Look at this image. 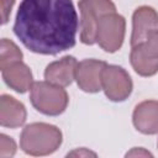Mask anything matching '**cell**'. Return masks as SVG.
Masks as SVG:
<instances>
[{"label":"cell","instance_id":"cell-18","mask_svg":"<svg viewBox=\"0 0 158 158\" xmlns=\"http://www.w3.org/2000/svg\"><path fill=\"white\" fill-rule=\"evenodd\" d=\"M132 156H143V157H152V153L144 151L143 148H133L131 152L126 153V157H132Z\"/></svg>","mask_w":158,"mask_h":158},{"label":"cell","instance_id":"cell-16","mask_svg":"<svg viewBox=\"0 0 158 158\" xmlns=\"http://www.w3.org/2000/svg\"><path fill=\"white\" fill-rule=\"evenodd\" d=\"M143 43L144 49L154 58H158V30L152 32Z\"/></svg>","mask_w":158,"mask_h":158},{"label":"cell","instance_id":"cell-3","mask_svg":"<svg viewBox=\"0 0 158 158\" xmlns=\"http://www.w3.org/2000/svg\"><path fill=\"white\" fill-rule=\"evenodd\" d=\"M30 90V99L33 107L43 115L58 116L68 106V94L60 85L47 80L35 81Z\"/></svg>","mask_w":158,"mask_h":158},{"label":"cell","instance_id":"cell-6","mask_svg":"<svg viewBox=\"0 0 158 158\" xmlns=\"http://www.w3.org/2000/svg\"><path fill=\"white\" fill-rule=\"evenodd\" d=\"M101 86L111 101H125L132 93L130 74L118 65L106 64L101 72Z\"/></svg>","mask_w":158,"mask_h":158},{"label":"cell","instance_id":"cell-17","mask_svg":"<svg viewBox=\"0 0 158 158\" xmlns=\"http://www.w3.org/2000/svg\"><path fill=\"white\" fill-rule=\"evenodd\" d=\"M15 4V0H1V15H2V23H6L9 20V15L11 9Z\"/></svg>","mask_w":158,"mask_h":158},{"label":"cell","instance_id":"cell-12","mask_svg":"<svg viewBox=\"0 0 158 158\" xmlns=\"http://www.w3.org/2000/svg\"><path fill=\"white\" fill-rule=\"evenodd\" d=\"M2 79L7 86H10L16 93L23 94L31 89L33 84V77L31 69L22 62H15L2 70Z\"/></svg>","mask_w":158,"mask_h":158},{"label":"cell","instance_id":"cell-4","mask_svg":"<svg viewBox=\"0 0 158 158\" xmlns=\"http://www.w3.org/2000/svg\"><path fill=\"white\" fill-rule=\"evenodd\" d=\"M79 10L80 41L84 44H94L99 20L104 15L116 12V6L111 0H79Z\"/></svg>","mask_w":158,"mask_h":158},{"label":"cell","instance_id":"cell-11","mask_svg":"<svg viewBox=\"0 0 158 158\" xmlns=\"http://www.w3.org/2000/svg\"><path fill=\"white\" fill-rule=\"evenodd\" d=\"M27 112L22 102L10 95H1L0 98V123L4 127L17 128L26 121Z\"/></svg>","mask_w":158,"mask_h":158},{"label":"cell","instance_id":"cell-10","mask_svg":"<svg viewBox=\"0 0 158 158\" xmlns=\"http://www.w3.org/2000/svg\"><path fill=\"white\" fill-rule=\"evenodd\" d=\"M78 62L72 56H65L59 60L52 62L46 67L44 78L47 81L60 85L68 86L75 79V69Z\"/></svg>","mask_w":158,"mask_h":158},{"label":"cell","instance_id":"cell-1","mask_svg":"<svg viewBox=\"0 0 158 158\" xmlns=\"http://www.w3.org/2000/svg\"><path fill=\"white\" fill-rule=\"evenodd\" d=\"M78 27L72 0H22L14 33L31 52L54 56L74 47Z\"/></svg>","mask_w":158,"mask_h":158},{"label":"cell","instance_id":"cell-15","mask_svg":"<svg viewBox=\"0 0 158 158\" xmlns=\"http://www.w3.org/2000/svg\"><path fill=\"white\" fill-rule=\"evenodd\" d=\"M15 153H16L15 141L11 137L1 133L0 135V157L9 158V157H12Z\"/></svg>","mask_w":158,"mask_h":158},{"label":"cell","instance_id":"cell-5","mask_svg":"<svg viewBox=\"0 0 158 158\" xmlns=\"http://www.w3.org/2000/svg\"><path fill=\"white\" fill-rule=\"evenodd\" d=\"M125 30L126 21L123 16L116 12L107 14L98 22L95 40L105 52L114 53L118 51L123 43Z\"/></svg>","mask_w":158,"mask_h":158},{"label":"cell","instance_id":"cell-9","mask_svg":"<svg viewBox=\"0 0 158 158\" xmlns=\"http://www.w3.org/2000/svg\"><path fill=\"white\" fill-rule=\"evenodd\" d=\"M132 122L136 130L143 135L158 133V101L146 100L139 102L133 110Z\"/></svg>","mask_w":158,"mask_h":158},{"label":"cell","instance_id":"cell-2","mask_svg":"<svg viewBox=\"0 0 158 158\" xmlns=\"http://www.w3.org/2000/svg\"><path fill=\"white\" fill-rule=\"evenodd\" d=\"M62 144L60 130L49 123L33 122L27 125L20 137V147L30 156H48Z\"/></svg>","mask_w":158,"mask_h":158},{"label":"cell","instance_id":"cell-8","mask_svg":"<svg viewBox=\"0 0 158 158\" xmlns=\"http://www.w3.org/2000/svg\"><path fill=\"white\" fill-rule=\"evenodd\" d=\"M158 30V14L151 6H139L132 16L131 46H136L147 40V37Z\"/></svg>","mask_w":158,"mask_h":158},{"label":"cell","instance_id":"cell-13","mask_svg":"<svg viewBox=\"0 0 158 158\" xmlns=\"http://www.w3.org/2000/svg\"><path fill=\"white\" fill-rule=\"evenodd\" d=\"M130 62L135 72L142 77H152L158 72V58L152 57L143 47V43L132 46Z\"/></svg>","mask_w":158,"mask_h":158},{"label":"cell","instance_id":"cell-19","mask_svg":"<svg viewBox=\"0 0 158 158\" xmlns=\"http://www.w3.org/2000/svg\"><path fill=\"white\" fill-rule=\"evenodd\" d=\"M69 156H96V154L93 153V152H89V151H86L84 148H81L80 151H74L72 153H68V157Z\"/></svg>","mask_w":158,"mask_h":158},{"label":"cell","instance_id":"cell-14","mask_svg":"<svg viewBox=\"0 0 158 158\" xmlns=\"http://www.w3.org/2000/svg\"><path fill=\"white\" fill-rule=\"evenodd\" d=\"M22 60V52L10 40H1V53H0V68L1 70L15 62Z\"/></svg>","mask_w":158,"mask_h":158},{"label":"cell","instance_id":"cell-7","mask_svg":"<svg viewBox=\"0 0 158 158\" xmlns=\"http://www.w3.org/2000/svg\"><path fill=\"white\" fill-rule=\"evenodd\" d=\"M107 63L98 59H84L78 63L75 80L78 86L85 93H98L101 86V72Z\"/></svg>","mask_w":158,"mask_h":158}]
</instances>
